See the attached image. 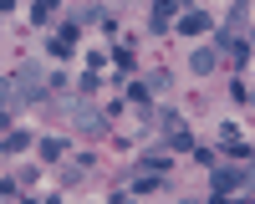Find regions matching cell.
<instances>
[{
    "label": "cell",
    "mask_w": 255,
    "mask_h": 204,
    "mask_svg": "<svg viewBox=\"0 0 255 204\" xmlns=\"http://www.w3.org/2000/svg\"><path fill=\"white\" fill-rule=\"evenodd\" d=\"M250 184V163H209V194H230Z\"/></svg>",
    "instance_id": "6da1fadb"
},
{
    "label": "cell",
    "mask_w": 255,
    "mask_h": 204,
    "mask_svg": "<svg viewBox=\"0 0 255 204\" xmlns=\"http://www.w3.org/2000/svg\"><path fill=\"white\" fill-rule=\"evenodd\" d=\"M46 97V82H41V67L36 61H26V67H20V77H15V107H36V102Z\"/></svg>",
    "instance_id": "7a4b0ae2"
},
{
    "label": "cell",
    "mask_w": 255,
    "mask_h": 204,
    "mask_svg": "<svg viewBox=\"0 0 255 204\" xmlns=\"http://www.w3.org/2000/svg\"><path fill=\"white\" fill-rule=\"evenodd\" d=\"M179 5H184V0H158V5H153V15H148V26H153V31L163 36L168 26H174V15H179Z\"/></svg>",
    "instance_id": "3957f363"
},
{
    "label": "cell",
    "mask_w": 255,
    "mask_h": 204,
    "mask_svg": "<svg viewBox=\"0 0 255 204\" xmlns=\"http://www.w3.org/2000/svg\"><path fill=\"white\" fill-rule=\"evenodd\" d=\"M72 122H77L82 133H102V128H108V112H97V107H87V102H82V107L72 112Z\"/></svg>",
    "instance_id": "277c9868"
},
{
    "label": "cell",
    "mask_w": 255,
    "mask_h": 204,
    "mask_svg": "<svg viewBox=\"0 0 255 204\" xmlns=\"http://www.w3.org/2000/svg\"><path fill=\"white\" fill-rule=\"evenodd\" d=\"M209 26H215V20H209V15H204V10H189V15H184V20H179V31H184V36H204V31H209Z\"/></svg>",
    "instance_id": "5b68a950"
},
{
    "label": "cell",
    "mask_w": 255,
    "mask_h": 204,
    "mask_svg": "<svg viewBox=\"0 0 255 204\" xmlns=\"http://www.w3.org/2000/svg\"><path fill=\"white\" fill-rule=\"evenodd\" d=\"M168 169H174L168 148H163V153H148V158H138V174H168Z\"/></svg>",
    "instance_id": "8992f818"
},
{
    "label": "cell",
    "mask_w": 255,
    "mask_h": 204,
    "mask_svg": "<svg viewBox=\"0 0 255 204\" xmlns=\"http://www.w3.org/2000/svg\"><path fill=\"white\" fill-rule=\"evenodd\" d=\"M215 61H220V51H215V46H199L194 56H189V67H194L199 77H209V72H215Z\"/></svg>",
    "instance_id": "52a82bcc"
},
{
    "label": "cell",
    "mask_w": 255,
    "mask_h": 204,
    "mask_svg": "<svg viewBox=\"0 0 255 204\" xmlns=\"http://www.w3.org/2000/svg\"><path fill=\"white\" fill-rule=\"evenodd\" d=\"M20 148H31V133H26V128H10L5 143H0V153H20Z\"/></svg>",
    "instance_id": "ba28073f"
},
{
    "label": "cell",
    "mask_w": 255,
    "mask_h": 204,
    "mask_svg": "<svg viewBox=\"0 0 255 204\" xmlns=\"http://www.w3.org/2000/svg\"><path fill=\"white\" fill-rule=\"evenodd\" d=\"M61 153H67V143H61V138H41V158H61Z\"/></svg>",
    "instance_id": "9c48e42d"
},
{
    "label": "cell",
    "mask_w": 255,
    "mask_h": 204,
    "mask_svg": "<svg viewBox=\"0 0 255 204\" xmlns=\"http://www.w3.org/2000/svg\"><path fill=\"white\" fill-rule=\"evenodd\" d=\"M72 87H77L82 97H92V92L102 87V77H97V72H82V82H72Z\"/></svg>",
    "instance_id": "30bf717a"
},
{
    "label": "cell",
    "mask_w": 255,
    "mask_h": 204,
    "mask_svg": "<svg viewBox=\"0 0 255 204\" xmlns=\"http://www.w3.org/2000/svg\"><path fill=\"white\" fill-rule=\"evenodd\" d=\"M168 148H174V153H189V148H194V138H189L184 128H174V133H168Z\"/></svg>",
    "instance_id": "8fae6325"
},
{
    "label": "cell",
    "mask_w": 255,
    "mask_h": 204,
    "mask_svg": "<svg viewBox=\"0 0 255 204\" xmlns=\"http://www.w3.org/2000/svg\"><path fill=\"white\" fill-rule=\"evenodd\" d=\"M158 128H163V133H174V128H184V117H179L174 107H163V112H158Z\"/></svg>",
    "instance_id": "7c38bea8"
},
{
    "label": "cell",
    "mask_w": 255,
    "mask_h": 204,
    "mask_svg": "<svg viewBox=\"0 0 255 204\" xmlns=\"http://www.w3.org/2000/svg\"><path fill=\"white\" fill-rule=\"evenodd\" d=\"M143 87H148V92H163V87H168V72H148Z\"/></svg>",
    "instance_id": "4fadbf2b"
},
{
    "label": "cell",
    "mask_w": 255,
    "mask_h": 204,
    "mask_svg": "<svg viewBox=\"0 0 255 204\" xmlns=\"http://www.w3.org/2000/svg\"><path fill=\"white\" fill-rule=\"evenodd\" d=\"M128 102H138V107L148 102V87H143V82H128Z\"/></svg>",
    "instance_id": "5bb4252c"
},
{
    "label": "cell",
    "mask_w": 255,
    "mask_h": 204,
    "mask_svg": "<svg viewBox=\"0 0 255 204\" xmlns=\"http://www.w3.org/2000/svg\"><path fill=\"white\" fill-rule=\"evenodd\" d=\"M10 97H15V82H10V77H0V107H10Z\"/></svg>",
    "instance_id": "9a60e30c"
},
{
    "label": "cell",
    "mask_w": 255,
    "mask_h": 204,
    "mask_svg": "<svg viewBox=\"0 0 255 204\" xmlns=\"http://www.w3.org/2000/svg\"><path fill=\"white\" fill-rule=\"evenodd\" d=\"M113 61H118L123 72H133V51H128V46H118V51H113Z\"/></svg>",
    "instance_id": "2e32d148"
},
{
    "label": "cell",
    "mask_w": 255,
    "mask_h": 204,
    "mask_svg": "<svg viewBox=\"0 0 255 204\" xmlns=\"http://www.w3.org/2000/svg\"><path fill=\"white\" fill-rule=\"evenodd\" d=\"M5 128H10V112H5V107H0V133H5Z\"/></svg>",
    "instance_id": "e0dca14e"
},
{
    "label": "cell",
    "mask_w": 255,
    "mask_h": 204,
    "mask_svg": "<svg viewBox=\"0 0 255 204\" xmlns=\"http://www.w3.org/2000/svg\"><path fill=\"white\" fill-rule=\"evenodd\" d=\"M15 10V0H0V15H10Z\"/></svg>",
    "instance_id": "ac0fdd59"
},
{
    "label": "cell",
    "mask_w": 255,
    "mask_h": 204,
    "mask_svg": "<svg viewBox=\"0 0 255 204\" xmlns=\"http://www.w3.org/2000/svg\"><path fill=\"white\" fill-rule=\"evenodd\" d=\"M36 5H41V10H51V15H56V0H36Z\"/></svg>",
    "instance_id": "d6986e66"
}]
</instances>
